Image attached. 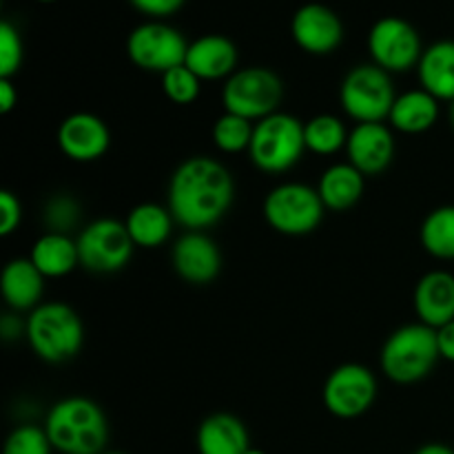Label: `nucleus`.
Returning a JSON list of instances; mask_svg holds the SVG:
<instances>
[{
	"mask_svg": "<svg viewBox=\"0 0 454 454\" xmlns=\"http://www.w3.org/2000/svg\"><path fill=\"white\" fill-rule=\"evenodd\" d=\"M35 3H53V0H35Z\"/></svg>",
	"mask_w": 454,
	"mask_h": 454,
	"instance_id": "nucleus-41",
	"label": "nucleus"
},
{
	"mask_svg": "<svg viewBox=\"0 0 454 454\" xmlns=\"http://www.w3.org/2000/svg\"><path fill=\"white\" fill-rule=\"evenodd\" d=\"M47 430L38 426H18L4 442L3 454H51Z\"/></svg>",
	"mask_w": 454,
	"mask_h": 454,
	"instance_id": "nucleus-30",
	"label": "nucleus"
},
{
	"mask_svg": "<svg viewBox=\"0 0 454 454\" xmlns=\"http://www.w3.org/2000/svg\"><path fill=\"white\" fill-rule=\"evenodd\" d=\"M235 182L229 168L207 155L184 160L168 182V211L186 231L217 224L231 208Z\"/></svg>",
	"mask_w": 454,
	"mask_h": 454,
	"instance_id": "nucleus-1",
	"label": "nucleus"
},
{
	"mask_svg": "<svg viewBox=\"0 0 454 454\" xmlns=\"http://www.w3.org/2000/svg\"><path fill=\"white\" fill-rule=\"evenodd\" d=\"M29 260L44 275V279L65 278L80 264L78 242L71 239L67 233H51V231H47V233L40 235L34 242Z\"/></svg>",
	"mask_w": 454,
	"mask_h": 454,
	"instance_id": "nucleus-23",
	"label": "nucleus"
},
{
	"mask_svg": "<svg viewBox=\"0 0 454 454\" xmlns=\"http://www.w3.org/2000/svg\"><path fill=\"white\" fill-rule=\"evenodd\" d=\"M322 198L317 189L300 182L279 184L266 195L264 217L282 235H309L322 224L324 220Z\"/></svg>",
	"mask_w": 454,
	"mask_h": 454,
	"instance_id": "nucleus-8",
	"label": "nucleus"
},
{
	"mask_svg": "<svg viewBox=\"0 0 454 454\" xmlns=\"http://www.w3.org/2000/svg\"><path fill=\"white\" fill-rule=\"evenodd\" d=\"M195 443L200 454H244L251 448L247 426L229 412L207 417L200 424Z\"/></svg>",
	"mask_w": 454,
	"mask_h": 454,
	"instance_id": "nucleus-20",
	"label": "nucleus"
},
{
	"mask_svg": "<svg viewBox=\"0 0 454 454\" xmlns=\"http://www.w3.org/2000/svg\"><path fill=\"white\" fill-rule=\"evenodd\" d=\"M293 40L300 49L313 56H328L344 40L341 18L331 7L319 3H309L300 7L291 22Z\"/></svg>",
	"mask_w": 454,
	"mask_h": 454,
	"instance_id": "nucleus-13",
	"label": "nucleus"
},
{
	"mask_svg": "<svg viewBox=\"0 0 454 454\" xmlns=\"http://www.w3.org/2000/svg\"><path fill=\"white\" fill-rule=\"evenodd\" d=\"M22 65L20 31L12 22H0V78H13Z\"/></svg>",
	"mask_w": 454,
	"mask_h": 454,
	"instance_id": "nucleus-32",
	"label": "nucleus"
},
{
	"mask_svg": "<svg viewBox=\"0 0 454 454\" xmlns=\"http://www.w3.org/2000/svg\"><path fill=\"white\" fill-rule=\"evenodd\" d=\"M18 102V89L13 87L12 78H0V114L13 111Z\"/></svg>",
	"mask_w": 454,
	"mask_h": 454,
	"instance_id": "nucleus-36",
	"label": "nucleus"
},
{
	"mask_svg": "<svg viewBox=\"0 0 454 454\" xmlns=\"http://www.w3.org/2000/svg\"><path fill=\"white\" fill-rule=\"evenodd\" d=\"M0 291L13 310H34L43 300L44 275L35 269L29 257H18L3 269Z\"/></svg>",
	"mask_w": 454,
	"mask_h": 454,
	"instance_id": "nucleus-19",
	"label": "nucleus"
},
{
	"mask_svg": "<svg viewBox=\"0 0 454 454\" xmlns=\"http://www.w3.org/2000/svg\"><path fill=\"white\" fill-rule=\"evenodd\" d=\"M111 131L98 115L78 111L67 115L58 129V146L74 162H96L109 151Z\"/></svg>",
	"mask_w": 454,
	"mask_h": 454,
	"instance_id": "nucleus-14",
	"label": "nucleus"
},
{
	"mask_svg": "<svg viewBox=\"0 0 454 454\" xmlns=\"http://www.w3.org/2000/svg\"><path fill=\"white\" fill-rule=\"evenodd\" d=\"M75 242H78L80 264L93 273H115L124 269L136 248L124 222L111 217L91 222L87 229H82Z\"/></svg>",
	"mask_w": 454,
	"mask_h": 454,
	"instance_id": "nucleus-10",
	"label": "nucleus"
},
{
	"mask_svg": "<svg viewBox=\"0 0 454 454\" xmlns=\"http://www.w3.org/2000/svg\"><path fill=\"white\" fill-rule=\"evenodd\" d=\"M20 331H27V324L16 322V319H13L12 315H4L3 322H0V333H3L4 340L12 341L13 337L20 335Z\"/></svg>",
	"mask_w": 454,
	"mask_h": 454,
	"instance_id": "nucleus-37",
	"label": "nucleus"
},
{
	"mask_svg": "<svg viewBox=\"0 0 454 454\" xmlns=\"http://www.w3.org/2000/svg\"><path fill=\"white\" fill-rule=\"evenodd\" d=\"M44 430L53 450L62 454H105L109 424L96 402L67 397L49 411Z\"/></svg>",
	"mask_w": 454,
	"mask_h": 454,
	"instance_id": "nucleus-2",
	"label": "nucleus"
},
{
	"mask_svg": "<svg viewBox=\"0 0 454 454\" xmlns=\"http://www.w3.org/2000/svg\"><path fill=\"white\" fill-rule=\"evenodd\" d=\"M415 313L421 324L442 328L454 319V275L448 270H430L415 288Z\"/></svg>",
	"mask_w": 454,
	"mask_h": 454,
	"instance_id": "nucleus-18",
	"label": "nucleus"
},
{
	"mask_svg": "<svg viewBox=\"0 0 454 454\" xmlns=\"http://www.w3.org/2000/svg\"><path fill=\"white\" fill-rule=\"evenodd\" d=\"M348 162L362 176H380L395 158V136L384 122L355 124L346 142Z\"/></svg>",
	"mask_w": 454,
	"mask_h": 454,
	"instance_id": "nucleus-16",
	"label": "nucleus"
},
{
	"mask_svg": "<svg viewBox=\"0 0 454 454\" xmlns=\"http://www.w3.org/2000/svg\"><path fill=\"white\" fill-rule=\"evenodd\" d=\"M439 357L437 331L419 322L397 328L386 340L380 364L395 384H417L430 375Z\"/></svg>",
	"mask_w": 454,
	"mask_h": 454,
	"instance_id": "nucleus-4",
	"label": "nucleus"
},
{
	"mask_svg": "<svg viewBox=\"0 0 454 454\" xmlns=\"http://www.w3.org/2000/svg\"><path fill=\"white\" fill-rule=\"evenodd\" d=\"M171 262L176 273L184 282L204 286L211 284L222 270V253L217 244L202 231H186L171 251Z\"/></svg>",
	"mask_w": 454,
	"mask_h": 454,
	"instance_id": "nucleus-15",
	"label": "nucleus"
},
{
	"mask_svg": "<svg viewBox=\"0 0 454 454\" xmlns=\"http://www.w3.org/2000/svg\"><path fill=\"white\" fill-rule=\"evenodd\" d=\"M421 247L437 260H454V204L439 207L426 215L419 231Z\"/></svg>",
	"mask_w": 454,
	"mask_h": 454,
	"instance_id": "nucleus-26",
	"label": "nucleus"
},
{
	"mask_svg": "<svg viewBox=\"0 0 454 454\" xmlns=\"http://www.w3.org/2000/svg\"><path fill=\"white\" fill-rule=\"evenodd\" d=\"M448 120H450V127L454 129V100L450 102V109H448Z\"/></svg>",
	"mask_w": 454,
	"mask_h": 454,
	"instance_id": "nucleus-39",
	"label": "nucleus"
},
{
	"mask_svg": "<svg viewBox=\"0 0 454 454\" xmlns=\"http://www.w3.org/2000/svg\"><path fill=\"white\" fill-rule=\"evenodd\" d=\"M173 222L176 220H173L168 208L160 207L155 202H145L129 211L124 226H127L136 247L158 248L171 238Z\"/></svg>",
	"mask_w": 454,
	"mask_h": 454,
	"instance_id": "nucleus-25",
	"label": "nucleus"
},
{
	"mask_svg": "<svg viewBox=\"0 0 454 454\" xmlns=\"http://www.w3.org/2000/svg\"><path fill=\"white\" fill-rule=\"evenodd\" d=\"M306 149L317 155H333L340 149H346L348 131L344 122L331 114H322L304 122Z\"/></svg>",
	"mask_w": 454,
	"mask_h": 454,
	"instance_id": "nucleus-27",
	"label": "nucleus"
},
{
	"mask_svg": "<svg viewBox=\"0 0 454 454\" xmlns=\"http://www.w3.org/2000/svg\"><path fill=\"white\" fill-rule=\"evenodd\" d=\"M415 454H454V450L446 443H426Z\"/></svg>",
	"mask_w": 454,
	"mask_h": 454,
	"instance_id": "nucleus-38",
	"label": "nucleus"
},
{
	"mask_svg": "<svg viewBox=\"0 0 454 454\" xmlns=\"http://www.w3.org/2000/svg\"><path fill=\"white\" fill-rule=\"evenodd\" d=\"M184 65L200 80H229L238 67V47L231 38L220 34H207L189 43Z\"/></svg>",
	"mask_w": 454,
	"mask_h": 454,
	"instance_id": "nucleus-17",
	"label": "nucleus"
},
{
	"mask_svg": "<svg viewBox=\"0 0 454 454\" xmlns=\"http://www.w3.org/2000/svg\"><path fill=\"white\" fill-rule=\"evenodd\" d=\"M368 51L372 65L388 74H402L412 69L421 60V38L415 27L397 16H386L372 25L368 34Z\"/></svg>",
	"mask_w": 454,
	"mask_h": 454,
	"instance_id": "nucleus-11",
	"label": "nucleus"
},
{
	"mask_svg": "<svg viewBox=\"0 0 454 454\" xmlns=\"http://www.w3.org/2000/svg\"><path fill=\"white\" fill-rule=\"evenodd\" d=\"M388 120L390 127L408 136L424 133L433 129L439 120V100L424 89H412L397 96Z\"/></svg>",
	"mask_w": 454,
	"mask_h": 454,
	"instance_id": "nucleus-24",
	"label": "nucleus"
},
{
	"mask_svg": "<svg viewBox=\"0 0 454 454\" xmlns=\"http://www.w3.org/2000/svg\"><path fill=\"white\" fill-rule=\"evenodd\" d=\"M25 337L40 359L51 364L75 357L84 344V326L69 304L49 301L35 306L27 317Z\"/></svg>",
	"mask_w": 454,
	"mask_h": 454,
	"instance_id": "nucleus-3",
	"label": "nucleus"
},
{
	"mask_svg": "<svg viewBox=\"0 0 454 454\" xmlns=\"http://www.w3.org/2000/svg\"><path fill=\"white\" fill-rule=\"evenodd\" d=\"M244 454H266V452L257 450V448H248V450H247V452H244Z\"/></svg>",
	"mask_w": 454,
	"mask_h": 454,
	"instance_id": "nucleus-40",
	"label": "nucleus"
},
{
	"mask_svg": "<svg viewBox=\"0 0 454 454\" xmlns=\"http://www.w3.org/2000/svg\"><path fill=\"white\" fill-rule=\"evenodd\" d=\"M364 177L366 176H362L350 162L328 167L317 184L324 207L337 213L350 211L364 195V186H366Z\"/></svg>",
	"mask_w": 454,
	"mask_h": 454,
	"instance_id": "nucleus-22",
	"label": "nucleus"
},
{
	"mask_svg": "<svg viewBox=\"0 0 454 454\" xmlns=\"http://www.w3.org/2000/svg\"><path fill=\"white\" fill-rule=\"evenodd\" d=\"M129 3L149 18H167L180 12L186 0H129Z\"/></svg>",
	"mask_w": 454,
	"mask_h": 454,
	"instance_id": "nucleus-34",
	"label": "nucleus"
},
{
	"mask_svg": "<svg viewBox=\"0 0 454 454\" xmlns=\"http://www.w3.org/2000/svg\"><path fill=\"white\" fill-rule=\"evenodd\" d=\"M80 220V204L69 195H58L49 200L44 208V224L51 233H67L78 224Z\"/></svg>",
	"mask_w": 454,
	"mask_h": 454,
	"instance_id": "nucleus-31",
	"label": "nucleus"
},
{
	"mask_svg": "<svg viewBox=\"0 0 454 454\" xmlns=\"http://www.w3.org/2000/svg\"><path fill=\"white\" fill-rule=\"evenodd\" d=\"M437 341H439V355L454 364V319L450 324H446V326L437 328Z\"/></svg>",
	"mask_w": 454,
	"mask_h": 454,
	"instance_id": "nucleus-35",
	"label": "nucleus"
},
{
	"mask_svg": "<svg viewBox=\"0 0 454 454\" xmlns=\"http://www.w3.org/2000/svg\"><path fill=\"white\" fill-rule=\"evenodd\" d=\"M20 200L12 191H0V235H12L20 226Z\"/></svg>",
	"mask_w": 454,
	"mask_h": 454,
	"instance_id": "nucleus-33",
	"label": "nucleus"
},
{
	"mask_svg": "<svg viewBox=\"0 0 454 454\" xmlns=\"http://www.w3.org/2000/svg\"><path fill=\"white\" fill-rule=\"evenodd\" d=\"M200 89H202V80L186 65L173 67L171 71L162 74V91L173 105H191L198 100Z\"/></svg>",
	"mask_w": 454,
	"mask_h": 454,
	"instance_id": "nucleus-29",
	"label": "nucleus"
},
{
	"mask_svg": "<svg viewBox=\"0 0 454 454\" xmlns=\"http://www.w3.org/2000/svg\"><path fill=\"white\" fill-rule=\"evenodd\" d=\"M253 129H255V124L251 120L224 111L213 124V142L224 153H242L251 146Z\"/></svg>",
	"mask_w": 454,
	"mask_h": 454,
	"instance_id": "nucleus-28",
	"label": "nucleus"
},
{
	"mask_svg": "<svg viewBox=\"0 0 454 454\" xmlns=\"http://www.w3.org/2000/svg\"><path fill=\"white\" fill-rule=\"evenodd\" d=\"M189 43L171 25L151 20L136 27L127 38L129 60L142 71L167 74L173 67L184 65Z\"/></svg>",
	"mask_w": 454,
	"mask_h": 454,
	"instance_id": "nucleus-9",
	"label": "nucleus"
},
{
	"mask_svg": "<svg viewBox=\"0 0 454 454\" xmlns=\"http://www.w3.org/2000/svg\"><path fill=\"white\" fill-rule=\"evenodd\" d=\"M419 82L424 91L437 100H454V40L433 43L417 65Z\"/></svg>",
	"mask_w": 454,
	"mask_h": 454,
	"instance_id": "nucleus-21",
	"label": "nucleus"
},
{
	"mask_svg": "<svg viewBox=\"0 0 454 454\" xmlns=\"http://www.w3.org/2000/svg\"><path fill=\"white\" fill-rule=\"evenodd\" d=\"M282 98V80L266 67H248V69L235 71L222 89V105L226 114H235L251 122H260L278 114Z\"/></svg>",
	"mask_w": 454,
	"mask_h": 454,
	"instance_id": "nucleus-6",
	"label": "nucleus"
},
{
	"mask_svg": "<svg viewBox=\"0 0 454 454\" xmlns=\"http://www.w3.org/2000/svg\"><path fill=\"white\" fill-rule=\"evenodd\" d=\"M304 151V122H300L295 115L278 111V114L255 122L248 155L260 171H291L301 160Z\"/></svg>",
	"mask_w": 454,
	"mask_h": 454,
	"instance_id": "nucleus-5",
	"label": "nucleus"
},
{
	"mask_svg": "<svg viewBox=\"0 0 454 454\" xmlns=\"http://www.w3.org/2000/svg\"><path fill=\"white\" fill-rule=\"evenodd\" d=\"M346 114L357 124L384 122L393 111L397 93L388 71L377 65H359L346 74L340 89Z\"/></svg>",
	"mask_w": 454,
	"mask_h": 454,
	"instance_id": "nucleus-7",
	"label": "nucleus"
},
{
	"mask_svg": "<svg viewBox=\"0 0 454 454\" xmlns=\"http://www.w3.org/2000/svg\"><path fill=\"white\" fill-rule=\"evenodd\" d=\"M105 454H122V452H105Z\"/></svg>",
	"mask_w": 454,
	"mask_h": 454,
	"instance_id": "nucleus-42",
	"label": "nucleus"
},
{
	"mask_svg": "<svg viewBox=\"0 0 454 454\" xmlns=\"http://www.w3.org/2000/svg\"><path fill=\"white\" fill-rule=\"evenodd\" d=\"M322 397L331 415L355 419L375 403L377 380L362 364H344L328 375Z\"/></svg>",
	"mask_w": 454,
	"mask_h": 454,
	"instance_id": "nucleus-12",
	"label": "nucleus"
}]
</instances>
